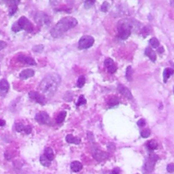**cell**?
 I'll list each match as a JSON object with an SVG mask.
<instances>
[{"label": "cell", "mask_w": 174, "mask_h": 174, "mask_svg": "<svg viewBox=\"0 0 174 174\" xmlns=\"http://www.w3.org/2000/svg\"><path fill=\"white\" fill-rule=\"evenodd\" d=\"M61 78L59 74L52 73L47 75L41 81L38 87L39 93L45 97H50L55 93L61 84Z\"/></svg>", "instance_id": "6da1fadb"}, {"label": "cell", "mask_w": 174, "mask_h": 174, "mask_svg": "<svg viewBox=\"0 0 174 174\" xmlns=\"http://www.w3.org/2000/svg\"><path fill=\"white\" fill-rule=\"evenodd\" d=\"M78 25V21L73 17L66 16L61 19L50 30V35L54 38H58L66 31L73 29Z\"/></svg>", "instance_id": "7a4b0ae2"}, {"label": "cell", "mask_w": 174, "mask_h": 174, "mask_svg": "<svg viewBox=\"0 0 174 174\" xmlns=\"http://www.w3.org/2000/svg\"><path fill=\"white\" fill-rule=\"evenodd\" d=\"M137 24H138V22H134L133 19H122L120 21L117 25L118 38L122 40L127 39L130 36L134 28L138 27Z\"/></svg>", "instance_id": "3957f363"}, {"label": "cell", "mask_w": 174, "mask_h": 174, "mask_svg": "<svg viewBox=\"0 0 174 174\" xmlns=\"http://www.w3.org/2000/svg\"><path fill=\"white\" fill-rule=\"evenodd\" d=\"M22 29L25 30L27 32H32L33 30V25L29 19L25 16H21L18 21L15 22L12 25V30L15 33L19 32Z\"/></svg>", "instance_id": "277c9868"}, {"label": "cell", "mask_w": 174, "mask_h": 174, "mask_svg": "<svg viewBox=\"0 0 174 174\" xmlns=\"http://www.w3.org/2000/svg\"><path fill=\"white\" fill-rule=\"evenodd\" d=\"M159 159V156L156 155V154H151V155H150L148 158L145 160L144 163V168L145 172L148 173L152 172L154 169H155L156 162H157Z\"/></svg>", "instance_id": "5b68a950"}, {"label": "cell", "mask_w": 174, "mask_h": 174, "mask_svg": "<svg viewBox=\"0 0 174 174\" xmlns=\"http://www.w3.org/2000/svg\"><path fill=\"white\" fill-rule=\"evenodd\" d=\"M94 43H95V39L93 37L90 36H84L80 39L78 42V49H88L92 47Z\"/></svg>", "instance_id": "8992f818"}, {"label": "cell", "mask_w": 174, "mask_h": 174, "mask_svg": "<svg viewBox=\"0 0 174 174\" xmlns=\"http://www.w3.org/2000/svg\"><path fill=\"white\" fill-rule=\"evenodd\" d=\"M35 21L37 24L39 25H49L50 24V18L49 16H48L46 14L39 11L37 12L35 15Z\"/></svg>", "instance_id": "52a82bcc"}, {"label": "cell", "mask_w": 174, "mask_h": 174, "mask_svg": "<svg viewBox=\"0 0 174 174\" xmlns=\"http://www.w3.org/2000/svg\"><path fill=\"white\" fill-rule=\"evenodd\" d=\"M29 97L31 99L36 101L38 104L44 105L46 104V97L41 93L36 92V91H31L29 93Z\"/></svg>", "instance_id": "ba28073f"}, {"label": "cell", "mask_w": 174, "mask_h": 174, "mask_svg": "<svg viewBox=\"0 0 174 174\" xmlns=\"http://www.w3.org/2000/svg\"><path fill=\"white\" fill-rule=\"evenodd\" d=\"M35 118L37 122L43 125H50L51 120L49 115L46 112H39L36 114Z\"/></svg>", "instance_id": "9c48e42d"}, {"label": "cell", "mask_w": 174, "mask_h": 174, "mask_svg": "<svg viewBox=\"0 0 174 174\" xmlns=\"http://www.w3.org/2000/svg\"><path fill=\"white\" fill-rule=\"evenodd\" d=\"M104 65L107 68V72L110 73H114L117 70V67L114 62L113 59L111 58H107L104 61Z\"/></svg>", "instance_id": "30bf717a"}, {"label": "cell", "mask_w": 174, "mask_h": 174, "mask_svg": "<svg viewBox=\"0 0 174 174\" xmlns=\"http://www.w3.org/2000/svg\"><path fill=\"white\" fill-rule=\"evenodd\" d=\"M17 59L19 62L23 64L29 65H36V62L34 59L31 57L29 56H27L25 55H19L17 57Z\"/></svg>", "instance_id": "8fae6325"}, {"label": "cell", "mask_w": 174, "mask_h": 174, "mask_svg": "<svg viewBox=\"0 0 174 174\" xmlns=\"http://www.w3.org/2000/svg\"><path fill=\"white\" fill-rule=\"evenodd\" d=\"M93 156L96 161H97L98 162H101L104 161V160L107 159L108 156H109V155H108V153L104 152V151L95 150V152H94Z\"/></svg>", "instance_id": "7c38bea8"}, {"label": "cell", "mask_w": 174, "mask_h": 174, "mask_svg": "<svg viewBox=\"0 0 174 174\" xmlns=\"http://www.w3.org/2000/svg\"><path fill=\"white\" fill-rule=\"evenodd\" d=\"M118 90L119 91L120 93H121L122 95H124L125 97H127V99H133V95L132 94H131V91L129 90V89H128L126 87H125L124 85L119 84L118 87Z\"/></svg>", "instance_id": "4fadbf2b"}, {"label": "cell", "mask_w": 174, "mask_h": 174, "mask_svg": "<svg viewBox=\"0 0 174 174\" xmlns=\"http://www.w3.org/2000/svg\"><path fill=\"white\" fill-rule=\"evenodd\" d=\"M34 74H35L34 70H31V69H27V70L22 71V72L20 73L19 77H20V78L22 80H27L28 78H31V77L33 76Z\"/></svg>", "instance_id": "5bb4252c"}, {"label": "cell", "mask_w": 174, "mask_h": 174, "mask_svg": "<svg viewBox=\"0 0 174 174\" xmlns=\"http://www.w3.org/2000/svg\"><path fill=\"white\" fill-rule=\"evenodd\" d=\"M70 167H71V169H72L73 172L78 173L79 172H80L82 169V167H83V166H82V164L80 162L75 161H73L72 163H71Z\"/></svg>", "instance_id": "9a60e30c"}, {"label": "cell", "mask_w": 174, "mask_h": 174, "mask_svg": "<svg viewBox=\"0 0 174 174\" xmlns=\"http://www.w3.org/2000/svg\"><path fill=\"white\" fill-rule=\"evenodd\" d=\"M145 55H146L152 62H155L156 60V55L155 51L150 47H148L145 50Z\"/></svg>", "instance_id": "2e32d148"}, {"label": "cell", "mask_w": 174, "mask_h": 174, "mask_svg": "<svg viewBox=\"0 0 174 174\" xmlns=\"http://www.w3.org/2000/svg\"><path fill=\"white\" fill-rule=\"evenodd\" d=\"M174 73V70L172 68L167 67L165 69L163 72V82L164 83H166L167 80L170 78L171 76H172Z\"/></svg>", "instance_id": "e0dca14e"}, {"label": "cell", "mask_w": 174, "mask_h": 174, "mask_svg": "<svg viewBox=\"0 0 174 174\" xmlns=\"http://www.w3.org/2000/svg\"><path fill=\"white\" fill-rule=\"evenodd\" d=\"M145 145H146V148L150 151H154L157 149L158 143L155 139H151L150 141H148Z\"/></svg>", "instance_id": "ac0fdd59"}, {"label": "cell", "mask_w": 174, "mask_h": 174, "mask_svg": "<svg viewBox=\"0 0 174 174\" xmlns=\"http://www.w3.org/2000/svg\"><path fill=\"white\" fill-rule=\"evenodd\" d=\"M66 141L69 144H79L80 143L81 139L77 137H73L72 135H67L66 136Z\"/></svg>", "instance_id": "d6986e66"}, {"label": "cell", "mask_w": 174, "mask_h": 174, "mask_svg": "<svg viewBox=\"0 0 174 174\" xmlns=\"http://www.w3.org/2000/svg\"><path fill=\"white\" fill-rule=\"evenodd\" d=\"M44 155L46 156V157L50 161H53L55 159V155H54V152L51 148L48 147L46 148L44 150Z\"/></svg>", "instance_id": "ffe728a7"}, {"label": "cell", "mask_w": 174, "mask_h": 174, "mask_svg": "<svg viewBox=\"0 0 174 174\" xmlns=\"http://www.w3.org/2000/svg\"><path fill=\"white\" fill-rule=\"evenodd\" d=\"M10 85L8 82L5 79H2L1 81H0V90L2 91H4V92L6 93L7 91L9 90Z\"/></svg>", "instance_id": "44dd1931"}, {"label": "cell", "mask_w": 174, "mask_h": 174, "mask_svg": "<svg viewBox=\"0 0 174 174\" xmlns=\"http://www.w3.org/2000/svg\"><path fill=\"white\" fill-rule=\"evenodd\" d=\"M5 4H6L8 8H13V7H17V5L21 2V0H2Z\"/></svg>", "instance_id": "7402d4cb"}, {"label": "cell", "mask_w": 174, "mask_h": 174, "mask_svg": "<svg viewBox=\"0 0 174 174\" xmlns=\"http://www.w3.org/2000/svg\"><path fill=\"white\" fill-rule=\"evenodd\" d=\"M66 115H67V112H65V111H61V112L59 114L58 116H56V123L57 124L62 123V122L65 121V117H66Z\"/></svg>", "instance_id": "603a6c76"}, {"label": "cell", "mask_w": 174, "mask_h": 174, "mask_svg": "<svg viewBox=\"0 0 174 174\" xmlns=\"http://www.w3.org/2000/svg\"><path fill=\"white\" fill-rule=\"evenodd\" d=\"M39 161H40L42 165H43L44 167H49L51 164V161H50L48 159L46 156L44 154L41 155L40 159H39Z\"/></svg>", "instance_id": "cb8c5ba5"}, {"label": "cell", "mask_w": 174, "mask_h": 174, "mask_svg": "<svg viewBox=\"0 0 174 174\" xmlns=\"http://www.w3.org/2000/svg\"><path fill=\"white\" fill-rule=\"evenodd\" d=\"M133 73V70L132 69V67H131V65H129V66L127 67V71H126V78L128 81H129V82L132 81Z\"/></svg>", "instance_id": "d4e9b609"}, {"label": "cell", "mask_w": 174, "mask_h": 174, "mask_svg": "<svg viewBox=\"0 0 174 174\" xmlns=\"http://www.w3.org/2000/svg\"><path fill=\"white\" fill-rule=\"evenodd\" d=\"M85 81H86V79H85V77L84 76H80L78 79V81H77L76 85L78 88H82L84 87V85L85 84Z\"/></svg>", "instance_id": "484cf974"}, {"label": "cell", "mask_w": 174, "mask_h": 174, "mask_svg": "<svg viewBox=\"0 0 174 174\" xmlns=\"http://www.w3.org/2000/svg\"><path fill=\"white\" fill-rule=\"evenodd\" d=\"M150 44L152 46V47L154 48H156L159 47V46L160 44L159 41L158 40L157 38H152L150 39Z\"/></svg>", "instance_id": "4316f807"}, {"label": "cell", "mask_w": 174, "mask_h": 174, "mask_svg": "<svg viewBox=\"0 0 174 174\" xmlns=\"http://www.w3.org/2000/svg\"><path fill=\"white\" fill-rule=\"evenodd\" d=\"M87 104V100L86 99H85L84 96L83 95H81L79 97V99H78V101H77L76 103V105L77 106H80L82 105H84Z\"/></svg>", "instance_id": "83f0119b"}, {"label": "cell", "mask_w": 174, "mask_h": 174, "mask_svg": "<svg viewBox=\"0 0 174 174\" xmlns=\"http://www.w3.org/2000/svg\"><path fill=\"white\" fill-rule=\"evenodd\" d=\"M25 125L21 123V122H18L15 125V129L17 132H21V131L25 130Z\"/></svg>", "instance_id": "f1b7e54d"}, {"label": "cell", "mask_w": 174, "mask_h": 174, "mask_svg": "<svg viewBox=\"0 0 174 174\" xmlns=\"http://www.w3.org/2000/svg\"><path fill=\"white\" fill-rule=\"evenodd\" d=\"M32 50L34 51V52H36V53H41L44 50V46L42 45V44H39V45H36L35 46H33Z\"/></svg>", "instance_id": "f546056e"}, {"label": "cell", "mask_w": 174, "mask_h": 174, "mask_svg": "<svg viewBox=\"0 0 174 174\" xmlns=\"http://www.w3.org/2000/svg\"><path fill=\"white\" fill-rule=\"evenodd\" d=\"M84 7L86 8H89L93 6L96 0H84Z\"/></svg>", "instance_id": "4dcf8cb0"}, {"label": "cell", "mask_w": 174, "mask_h": 174, "mask_svg": "<svg viewBox=\"0 0 174 174\" xmlns=\"http://www.w3.org/2000/svg\"><path fill=\"white\" fill-rule=\"evenodd\" d=\"M118 104H119V101L118 100V99H117L116 97L110 99V100L109 101V102H108V105H109L110 107L115 106V105H117Z\"/></svg>", "instance_id": "1f68e13d"}, {"label": "cell", "mask_w": 174, "mask_h": 174, "mask_svg": "<svg viewBox=\"0 0 174 174\" xmlns=\"http://www.w3.org/2000/svg\"><path fill=\"white\" fill-rule=\"evenodd\" d=\"M150 135V130L148 129H145L141 132V136L143 138H147Z\"/></svg>", "instance_id": "d6a6232c"}, {"label": "cell", "mask_w": 174, "mask_h": 174, "mask_svg": "<svg viewBox=\"0 0 174 174\" xmlns=\"http://www.w3.org/2000/svg\"><path fill=\"white\" fill-rule=\"evenodd\" d=\"M109 7H110L109 3H108L107 2H104V3H103V4L101 5V10L103 11V12H107L108 9H109Z\"/></svg>", "instance_id": "836d02e7"}, {"label": "cell", "mask_w": 174, "mask_h": 174, "mask_svg": "<svg viewBox=\"0 0 174 174\" xmlns=\"http://www.w3.org/2000/svg\"><path fill=\"white\" fill-rule=\"evenodd\" d=\"M167 171L169 173H173L174 172V163L172 162V163H169V165H167Z\"/></svg>", "instance_id": "e575fe53"}, {"label": "cell", "mask_w": 174, "mask_h": 174, "mask_svg": "<svg viewBox=\"0 0 174 174\" xmlns=\"http://www.w3.org/2000/svg\"><path fill=\"white\" fill-rule=\"evenodd\" d=\"M137 124H138L139 127H142L145 126V120H144V119L139 120V121H138V122H137Z\"/></svg>", "instance_id": "d590c367"}, {"label": "cell", "mask_w": 174, "mask_h": 174, "mask_svg": "<svg viewBox=\"0 0 174 174\" xmlns=\"http://www.w3.org/2000/svg\"><path fill=\"white\" fill-rule=\"evenodd\" d=\"M6 46H7L6 42L0 40V50L4 49V48Z\"/></svg>", "instance_id": "8d00e7d4"}, {"label": "cell", "mask_w": 174, "mask_h": 174, "mask_svg": "<svg viewBox=\"0 0 174 174\" xmlns=\"http://www.w3.org/2000/svg\"><path fill=\"white\" fill-rule=\"evenodd\" d=\"M24 131H25V133H26L27 134H29V133H31V131H32V129H31V126H29V125H27V127H25Z\"/></svg>", "instance_id": "74e56055"}, {"label": "cell", "mask_w": 174, "mask_h": 174, "mask_svg": "<svg viewBox=\"0 0 174 174\" xmlns=\"http://www.w3.org/2000/svg\"><path fill=\"white\" fill-rule=\"evenodd\" d=\"M61 2V0H50V3L51 5H56L59 4L60 2Z\"/></svg>", "instance_id": "f35d334b"}, {"label": "cell", "mask_w": 174, "mask_h": 174, "mask_svg": "<svg viewBox=\"0 0 174 174\" xmlns=\"http://www.w3.org/2000/svg\"><path fill=\"white\" fill-rule=\"evenodd\" d=\"M120 172H121V170H120L119 168L116 167L111 172L110 174H120Z\"/></svg>", "instance_id": "ab89813d"}, {"label": "cell", "mask_w": 174, "mask_h": 174, "mask_svg": "<svg viewBox=\"0 0 174 174\" xmlns=\"http://www.w3.org/2000/svg\"><path fill=\"white\" fill-rule=\"evenodd\" d=\"M5 125V121L3 119H0V127H3Z\"/></svg>", "instance_id": "60d3db41"}, {"label": "cell", "mask_w": 174, "mask_h": 174, "mask_svg": "<svg viewBox=\"0 0 174 174\" xmlns=\"http://www.w3.org/2000/svg\"><path fill=\"white\" fill-rule=\"evenodd\" d=\"M170 4H171V5H172L173 7H174V0H171Z\"/></svg>", "instance_id": "b9f144b4"}, {"label": "cell", "mask_w": 174, "mask_h": 174, "mask_svg": "<svg viewBox=\"0 0 174 174\" xmlns=\"http://www.w3.org/2000/svg\"><path fill=\"white\" fill-rule=\"evenodd\" d=\"M173 92H174V88H173Z\"/></svg>", "instance_id": "7bdbcfd3"}]
</instances>
